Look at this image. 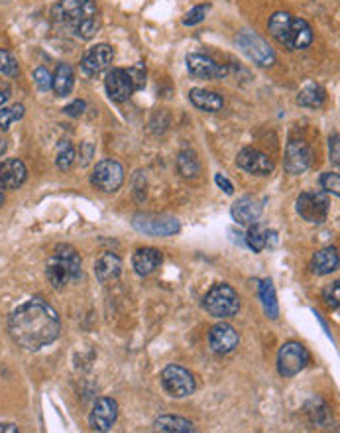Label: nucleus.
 I'll return each mask as SVG.
<instances>
[{"label":"nucleus","instance_id":"obj_1","mask_svg":"<svg viewBox=\"0 0 340 433\" xmlns=\"http://www.w3.org/2000/svg\"><path fill=\"white\" fill-rule=\"evenodd\" d=\"M8 333L18 347L26 351H40L53 343L62 333L57 311L42 298H32L18 305L8 319Z\"/></svg>","mask_w":340,"mask_h":433},{"label":"nucleus","instance_id":"obj_2","mask_svg":"<svg viewBox=\"0 0 340 433\" xmlns=\"http://www.w3.org/2000/svg\"><path fill=\"white\" fill-rule=\"evenodd\" d=\"M55 22L71 28L81 40L95 38L101 26L95 0H60L52 9Z\"/></svg>","mask_w":340,"mask_h":433},{"label":"nucleus","instance_id":"obj_3","mask_svg":"<svg viewBox=\"0 0 340 433\" xmlns=\"http://www.w3.org/2000/svg\"><path fill=\"white\" fill-rule=\"evenodd\" d=\"M270 34L279 44L289 50H305L313 42V30L303 18H295L289 12H276L268 22Z\"/></svg>","mask_w":340,"mask_h":433},{"label":"nucleus","instance_id":"obj_4","mask_svg":"<svg viewBox=\"0 0 340 433\" xmlns=\"http://www.w3.org/2000/svg\"><path fill=\"white\" fill-rule=\"evenodd\" d=\"M45 274L55 290H63L67 283L79 282L83 276V264L77 250L69 244H57L52 258L47 260Z\"/></svg>","mask_w":340,"mask_h":433},{"label":"nucleus","instance_id":"obj_5","mask_svg":"<svg viewBox=\"0 0 340 433\" xmlns=\"http://www.w3.org/2000/svg\"><path fill=\"white\" fill-rule=\"evenodd\" d=\"M205 310L209 311L212 317L228 319L234 317L238 310H240V298L232 286L228 283H215L210 288L205 300H203Z\"/></svg>","mask_w":340,"mask_h":433},{"label":"nucleus","instance_id":"obj_6","mask_svg":"<svg viewBox=\"0 0 340 433\" xmlns=\"http://www.w3.org/2000/svg\"><path fill=\"white\" fill-rule=\"evenodd\" d=\"M132 227L138 230V232L149 235V237H171V235L179 232V229H181V225H179V221L175 217H169V215H152V213H138V215H134Z\"/></svg>","mask_w":340,"mask_h":433},{"label":"nucleus","instance_id":"obj_7","mask_svg":"<svg viewBox=\"0 0 340 433\" xmlns=\"http://www.w3.org/2000/svg\"><path fill=\"white\" fill-rule=\"evenodd\" d=\"M311 361L309 351L301 343L297 341H289L285 345L279 349L278 354V371L281 376L285 378H293L299 372L305 369L307 364Z\"/></svg>","mask_w":340,"mask_h":433},{"label":"nucleus","instance_id":"obj_8","mask_svg":"<svg viewBox=\"0 0 340 433\" xmlns=\"http://www.w3.org/2000/svg\"><path fill=\"white\" fill-rule=\"evenodd\" d=\"M162 384L169 396L174 398H185V396H191L197 384H195V376L191 372L183 369V366H177V364H169L162 372Z\"/></svg>","mask_w":340,"mask_h":433},{"label":"nucleus","instance_id":"obj_9","mask_svg":"<svg viewBox=\"0 0 340 433\" xmlns=\"http://www.w3.org/2000/svg\"><path fill=\"white\" fill-rule=\"evenodd\" d=\"M91 181L98 191L114 193L124 184V168L120 166V162H116V159H101L95 166Z\"/></svg>","mask_w":340,"mask_h":433},{"label":"nucleus","instance_id":"obj_10","mask_svg":"<svg viewBox=\"0 0 340 433\" xmlns=\"http://www.w3.org/2000/svg\"><path fill=\"white\" fill-rule=\"evenodd\" d=\"M236 44L240 45V50H242L252 62L262 65V67H270V65L276 63V53H273V50L268 45V42L258 34L250 32V30H244V32H240V34L236 35Z\"/></svg>","mask_w":340,"mask_h":433},{"label":"nucleus","instance_id":"obj_11","mask_svg":"<svg viewBox=\"0 0 340 433\" xmlns=\"http://www.w3.org/2000/svg\"><path fill=\"white\" fill-rule=\"evenodd\" d=\"M297 213L307 223H323L329 215V197L323 191H305L297 197Z\"/></svg>","mask_w":340,"mask_h":433},{"label":"nucleus","instance_id":"obj_12","mask_svg":"<svg viewBox=\"0 0 340 433\" xmlns=\"http://www.w3.org/2000/svg\"><path fill=\"white\" fill-rule=\"evenodd\" d=\"M187 69L191 73V77L199 81H215L222 79L228 73L225 65H220L215 60H210L203 53H189L187 55Z\"/></svg>","mask_w":340,"mask_h":433},{"label":"nucleus","instance_id":"obj_13","mask_svg":"<svg viewBox=\"0 0 340 433\" xmlns=\"http://www.w3.org/2000/svg\"><path fill=\"white\" fill-rule=\"evenodd\" d=\"M118 417V404L113 398H98L91 410L89 424L95 432H110Z\"/></svg>","mask_w":340,"mask_h":433},{"label":"nucleus","instance_id":"obj_14","mask_svg":"<svg viewBox=\"0 0 340 433\" xmlns=\"http://www.w3.org/2000/svg\"><path fill=\"white\" fill-rule=\"evenodd\" d=\"M311 166V148L301 138H291L285 146V169L293 176L307 171Z\"/></svg>","mask_w":340,"mask_h":433},{"label":"nucleus","instance_id":"obj_15","mask_svg":"<svg viewBox=\"0 0 340 433\" xmlns=\"http://www.w3.org/2000/svg\"><path fill=\"white\" fill-rule=\"evenodd\" d=\"M236 166L244 169L252 176H270L273 171V162L268 154H264L258 148H244L240 150L236 158Z\"/></svg>","mask_w":340,"mask_h":433},{"label":"nucleus","instance_id":"obj_16","mask_svg":"<svg viewBox=\"0 0 340 433\" xmlns=\"http://www.w3.org/2000/svg\"><path fill=\"white\" fill-rule=\"evenodd\" d=\"M105 87L108 97L114 103H124L132 97V93L136 91L134 83H132L130 75L126 69H110L106 73Z\"/></svg>","mask_w":340,"mask_h":433},{"label":"nucleus","instance_id":"obj_17","mask_svg":"<svg viewBox=\"0 0 340 433\" xmlns=\"http://www.w3.org/2000/svg\"><path fill=\"white\" fill-rule=\"evenodd\" d=\"M114 60V50L108 44H96L89 50L83 60H81V67L87 75H98L105 69L110 67Z\"/></svg>","mask_w":340,"mask_h":433},{"label":"nucleus","instance_id":"obj_18","mask_svg":"<svg viewBox=\"0 0 340 433\" xmlns=\"http://www.w3.org/2000/svg\"><path fill=\"white\" fill-rule=\"evenodd\" d=\"M28 169L24 162L18 158L0 162V189H18L24 186Z\"/></svg>","mask_w":340,"mask_h":433},{"label":"nucleus","instance_id":"obj_19","mask_svg":"<svg viewBox=\"0 0 340 433\" xmlns=\"http://www.w3.org/2000/svg\"><path fill=\"white\" fill-rule=\"evenodd\" d=\"M238 341L240 339H238L234 327H230L227 323H218L209 331V345L218 354L232 353L238 347Z\"/></svg>","mask_w":340,"mask_h":433},{"label":"nucleus","instance_id":"obj_20","mask_svg":"<svg viewBox=\"0 0 340 433\" xmlns=\"http://www.w3.org/2000/svg\"><path fill=\"white\" fill-rule=\"evenodd\" d=\"M230 213H232V219L238 225H252L262 215V203L256 197H248L246 195V197H240L238 201H234Z\"/></svg>","mask_w":340,"mask_h":433},{"label":"nucleus","instance_id":"obj_21","mask_svg":"<svg viewBox=\"0 0 340 433\" xmlns=\"http://www.w3.org/2000/svg\"><path fill=\"white\" fill-rule=\"evenodd\" d=\"M162 260H164V257H162V252H159L157 248H138V250L134 252V258H132V266H134L136 274L149 276L154 274L157 268H159Z\"/></svg>","mask_w":340,"mask_h":433},{"label":"nucleus","instance_id":"obj_22","mask_svg":"<svg viewBox=\"0 0 340 433\" xmlns=\"http://www.w3.org/2000/svg\"><path fill=\"white\" fill-rule=\"evenodd\" d=\"M123 272V260L113 254V252H105L96 258L95 264V276L101 283L114 282Z\"/></svg>","mask_w":340,"mask_h":433},{"label":"nucleus","instance_id":"obj_23","mask_svg":"<svg viewBox=\"0 0 340 433\" xmlns=\"http://www.w3.org/2000/svg\"><path fill=\"white\" fill-rule=\"evenodd\" d=\"M189 101L193 103V106H197L199 111H205V113H218L225 106L222 97L218 93L207 91V89H191Z\"/></svg>","mask_w":340,"mask_h":433},{"label":"nucleus","instance_id":"obj_24","mask_svg":"<svg viewBox=\"0 0 340 433\" xmlns=\"http://www.w3.org/2000/svg\"><path fill=\"white\" fill-rule=\"evenodd\" d=\"M75 87V73L69 63H60L57 69L52 75V89L57 97H67Z\"/></svg>","mask_w":340,"mask_h":433},{"label":"nucleus","instance_id":"obj_25","mask_svg":"<svg viewBox=\"0 0 340 433\" xmlns=\"http://www.w3.org/2000/svg\"><path fill=\"white\" fill-rule=\"evenodd\" d=\"M311 268L317 276L332 274L334 270H339V250L334 247H327L319 250L313 257Z\"/></svg>","mask_w":340,"mask_h":433},{"label":"nucleus","instance_id":"obj_26","mask_svg":"<svg viewBox=\"0 0 340 433\" xmlns=\"http://www.w3.org/2000/svg\"><path fill=\"white\" fill-rule=\"evenodd\" d=\"M156 429L157 432H167V433H191L195 432V425L185 420L181 416H159L156 420Z\"/></svg>","mask_w":340,"mask_h":433},{"label":"nucleus","instance_id":"obj_27","mask_svg":"<svg viewBox=\"0 0 340 433\" xmlns=\"http://www.w3.org/2000/svg\"><path fill=\"white\" fill-rule=\"evenodd\" d=\"M324 101H327V91L321 85H314V83L301 89L299 97H297V103L301 106H307V108H319V106L324 105Z\"/></svg>","mask_w":340,"mask_h":433},{"label":"nucleus","instance_id":"obj_28","mask_svg":"<svg viewBox=\"0 0 340 433\" xmlns=\"http://www.w3.org/2000/svg\"><path fill=\"white\" fill-rule=\"evenodd\" d=\"M260 298H262L266 315L270 319H278L279 305L278 300H276V288H273L271 280H264V282L260 283Z\"/></svg>","mask_w":340,"mask_h":433},{"label":"nucleus","instance_id":"obj_29","mask_svg":"<svg viewBox=\"0 0 340 433\" xmlns=\"http://www.w3.org/2000/svg\"><path fill=\"white\" fill-rule=\"evenodd\" d=\"M268 242H270V232H268V229L262 227V225L252 223L248 232H246V244L252 248L254 252H262L264 248L268 247Z\"/></svg>","mask_w":340,"mask_h":433},{"label":"nucleus","instance_id":"obj_30","mask_svg":"<svg viewBox=\"0 0 340 433\" xmlns=\"http://www.w3.org/2000/svg\"><path fill=\"white\" fill-rule=\"evenodd\" d=\"M177 169H179V174L183 177H187V179H189V177L199 176L201 166H199V159L195 156V152L191 150L179 152V156H177Z\"/></svg>","mask_w":340,"mask_h":433},{"label":"nucleus","instance_id":"obj_31","mask_svg":"<svg viewBox=\"0 0 340 433\" xmlns=\"http://www.w3.org/2000/svg\"><path fill=\"white\" fill-rule=\"evenodd\" d=\"M75 158H77V154H75L73 144H71L69 140H63L62 144H60V148H57V158H55L57 168L69 169L71 166L75 164Z\"/></svg>","mask_w":340,"mask_h":433},{"label":"nucleus","instance_id":"obj_32","mask_svg":"<svg viewBox=\"0 0 340 433\" xmlns=\"http://www.w3.org/2000/svg\"><path fill=\"white\" fill-rule=\"evenodd\" d=\"M24 116V105H14L10 108H2L0 111V128L2 130H8L10 124L16 123Z\"/></svg>","mask_w":340,"mask_h":433},{"label":"nucleus","instance_id":"obj_33","mask_svg":"<svg viewBox=\"0 0 340 433\" xmlns=\"http://www.w3.org/2000/svg\"><path fill=\"white\" fill-rule=\"evenodd\" d=\"M0 73H4L8 77H16L18 73H20L16 57L8 50H0Z\"/></svg>","mask_w":340,"mask_h":433},{"label":"nucleus","instance_id":"obj_34","mask_svg":"<svg viewBox=\"0 0 340 433\" xmlns=\"http://www.w3.org/2000/svg\"><path fill=\"white\" fill-rule=\"evenodd\" d=\"M321 187H323L327 193H332L339 197L340 195V176L339 174H332V171H327L321 176Z\"/></svg>","mask_w":340,"mask_h":433},{"label":"nucleus","instance_id":"obj_35","mask_svg":"<svg viewBox=\"0 0 340 433\" xmlns=\"http://www.w3.org/2000/svg\"><path fill=\"white\" fill-rule=\"evenodd\" d=\"M207 10H209V6H205V4H199V6H195V9L189 10L183 18L185 26H195V24L203 22L205 16H207Z\"/></svg>","mask_w":340,"mask_h":433},{"label":"nucleus","instance_id":"obj_36","mask_svg":"<svg viewBox=\"0 0 340 433\" xmlns=\"http://www.w3.org/2000/svg\"><path fill=\"white\" fill-rule=\"evenodd\" d=\"M126 71H128L132 83H134V89H136V91L144 89V85H146V67H144L142 63H138V65H132V67H128Z\"/></svg>","mask_w":340,"mask_h":433},{"label":"nucleus","instance_id":"obj_37","mask_svg":"<svg viewBox=\"0 0 340 433\" xmlns=\"http://www.w3.org/2000/svg\"><path fill=\"white\" fill-rule=\"evenodd\" d=\"M323 300H324V303H327V305L331 308V310H336V308H339V303H340V286H339V282H334L332 286H329V288L324 290Z\"/></svg>","mask_w":340,"mask_h":433},{"label":"nucleus","instance_id":"obj_38","mask_svg":"<svg viewBox=\"0 0 340 433\" xmlns=\"http://www.w3.org/2000/svg\"><path fill=\"white\" fill-rule=\"evenodd\" d=\"M34 81L40 91H50L52 89V73L45 67H38L34 71Z\"/></svg>","mask_w":340,"mask_h":433},{"label":"nucleus","instance_id":"obj_39","mask_svg":"<svg viewBox=\"0 0 340 433\" xmlns=\"http://www.w3.org/2000/svg\"><path fill=\"white\" fill-rule=\"evenodd\" d=\"M85 101H75V103H71V105H67L65 108H63V113L67 116H73V118H77V116H81L83 113H85Z\"/></svg>","mask_w":340,"mask_h":433},{"label":"nucleus","instance_id":"obj_40","mask_svg":"<svg viewBox=\"0 0 340 433\" xmlns=\"http://www.w3.org/2000/svg\"><path fill=\"white\" fill-rule=\"evenodd\" d=\"M329 148H331V162L339 168L340 164V150H339V134L334 133L329 140Z\"/></svg>","mask_w":340,"mask_h":433},{"label":"nucleus","instance_id":"obj_41","mask_svg":"<svg viewBox=\"0 0 340 433\" xmlns=\"http://www.w3.org/2000/svg\"><path fill=\"white\" fill-rule=\"evenodd\" d=\"M215 181H217V186L220 187V189H225V193L227 195L234 193V186H232L227 177L222 176V174H217V176H215Z\"/></svg>","mask_w":340,"mask_h":433},{"label":"nucleus","instance_id":"obj_42","mask_svg":"<svg viewBox=\"0 0 340 433\" xmlns=\"http://www.w3.org/2000/svg\"><path fill=\"white\" fill-rule=\"evenodd\" d=\"M83 148H85V158H83V166H85V164L89 162V158L93 156V144H91V142H85V144H83Z\"/></svg>","mask_w":340,"mask_h":433},{"label":"nucleus","instance_id":"obj_43","mask_svg":"<svg viewBox=\"0 0 340 433\" xmlns=\"http://www.w3.org/2000/svg\"><path fill=\"white\" fill-rule=\"evenodd\" d=\"M18 427L14 424H0V433H16Z\"/></svg>","mask_w":340,"mask_h":433},{"label":"nucleus","instance_id":"obj_44","mask_svg":"<svg viewBox=\"0 0 340 433\" xmlns=\"http://www.w3.org/2000/svg\"><path fill=\"white\" fill-rule=\"evenodd\" d=\"M6 148H8V144H6V140H4V138H0V156H2L4 152H6Z\"/></svg>","mask_w":340,"mask_h":433},{"label":"nucleus","instance_id":"obj_45","mask_svg":"<svg viewBox=\"0 0 340 433\" xmlns=\"http://www.w3.org/2000/svg\"><path fill=\"white\" fill-rule=\"evenodd\" d=\"M6 99H8V95H6V93H0V106L6 103Z\"/></svg>","mask_w":340,"mask_h":433},{"label":"nucleus","instance_id":"obj_46","mask_svg":"<svg viewBox=\"0 0 340 433\" xmlns=\"http://www.w3.org/2000/svg\"><path fill=\"white\" fill-rule=\"evenodd\" d=\"M2 203H4V195H2V189H0V207H2Z\"/></svg>","mask_w":340,"mask_h":433}]
</instances>
